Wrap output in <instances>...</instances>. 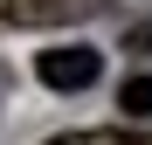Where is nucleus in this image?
<instances>
[{
  "label": "nucleus",
  "instance_id": "obj_1",
  "mask_svg": "<svg viewBox=\"0 0 152 145\" xmlns=\"http://www.w3.org/2000/svg\"><path fill=\"white\" fill-rule=\"evenodd\" d=\"M35 76L48 83V90H90L97 76H104V55H97V48H83V42H56V48H42L35 55Z\"/></svg>",
  "mask_w": 152,
  "mask_h": 145
},
{
  "label": "nucleus",
  "instance_id": "obj_2",
  "mask_svg": "<svg viewBox=\"0 0 152 145\" xmlns=\"http://www.w3.org/2000/svg\"><path fill=\"white\" fill-rule=\"evenodd\" d=\"M104 14V0H0V21L14 28H56V21H90Z\"/></svg>",
  "mask_w": 152,
  "mask_h": 145
},
{
  "label": "nucleus",
  "instance_id": "obj_3",
  "mask_svg": "<svg viewBox=\"0 0 152 145\" xmlns=\"http://www.w3.org/2000/svg\"><path fill=\"white\" fill-rule=\"evenodd\" d=\"M48 145H152V131H124V125H97V131H62Z\"/></svg>",
  "mask_w": 152,
  "mask_h": 145
},
{
  "label": "nucleus",
  "instance_id": "obj_4",
  "mask_svg": "<svg viewBox=\"0 0 152 145\" xmlns=\"http://www.w3.org/2000/svg\"><path fill=\"white\" fill-rule=\"evenodd\" d=\"M118 104H124V117H145V125H152V76H124Z\"/></svg>",
  "mask_w": 152,
  "mask_h": 145
},
{
  "label": "nucleus",
  "instance_id": "obj_5",
  "mask_svg": "<svg viewBox=\"0 0 152 145\" xmlns=\"http://www.w3.org/2000/svg\"><path fill=\"white\" fill-rule=\"evenodd\" d=\"M124 42H132V48H138V55H152V21H138V28H132V35H124Z\"/></svg>",
  "mask_w": 152,
  "mask_h": 145
}]
</instances>
